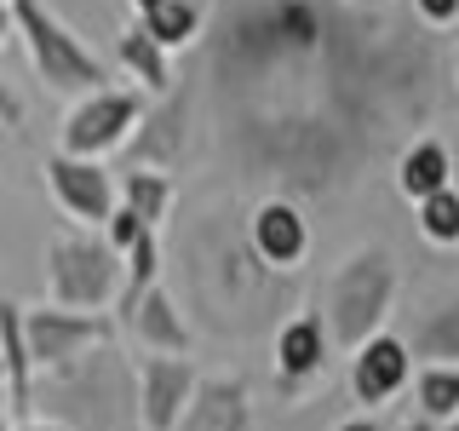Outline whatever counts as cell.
<instances>
[{"instance_id": "cell-1", "label": "cell", "mask_w": 459, "mask_h": 431, "mask_svg": "<svg viewBox=\"0 0 459 431\" xmlns=\"http://www.w3.org/2000/svg\"><path fill=\"white\" fill-rule=\"evenodd\" d=\"M47 402V420L69 431H143L138 426V368L104 345V351L81 356L75 368H57L47 391H35V409Z\"/></svg>"}, {"instance_id": "cell-2", "label": "cell", "mask_w": 459, "mask_h": 431, "mask_svg": "<svg viewBox=\"0 0 459 431\" xmlns=\"http://www.w3.org/2000/svg\"><path fill=\"white\" fill-rule=\"evenodd\" d=\"M391 299H396V259L385 248H356L327 282V311H322L327 339L356 356L373 334H385Z\"/></svg>"}, {"instance_id": "cell-3", "label": "cell", "mask_w": 459, "mask_h": 431, "mask_svg": "<svg viewBox=\"0 0 459 431\" xmlns=\"http://www.w3.org/2000/svg\"><path fill=\"white\" fill-rule=\"evenodd\" d=\"M12 23H18L23 47H29V64H35V75L52 86V92H104L109 86V69L104 57H92L81 47L75 35H69V23H57L40 0H12Z\"/></svg>"}, {"instance_id": "cell-4", "label": "cell", "mask_w": 459, "mask_h": 431, "mask_svg": "<svg viewBox=\"0 0 459 431\" xmlns=\"http://www.w3.org/2000/svg\"><path fill=\"white\" fill-rule=\"evenodd\" d=\"M126 259L104 236H57L47 248V294L57 311H104L121 294Z\"/></svg>"}, {"instance_id": "cell-5", "label": "cell", "mask_w": 459, "mask_h": 431, "mask_svg": "<svg viewBox=\"0 0 459 431\" xmlns=\"http://www.w3.org/2000/svg\"><path fill=\"white\" fill-rule=\"evenodd\" d=\"M23 339H29V356H35V374L47 368H75L81 356L104 351V345H115V316L104 311H23Z\"/></svg>"}, {"instance_id": "cell-6", "label": "cell", "mask_w": 459, "mask_h": 431, "mask_svg": "<svg viewBox=\"0 0 459 431\" xmlns=\"http://www.w3.org/2000/svg\"><path fill=\"white\" fill-rule=\"evenodd\" d=\"M138 115H143V98L126 92V86L92 92L86 104L69 110V121H64V155H75V162H104V155H115L133 138Z\"/></svg>"}, {"instance_id": "cell-7", "label": "cell", "mask_w": 459, "mask_h": 431, "mask_svg": "<svg viewBox=\"0 0 459 431\" xmlns=\"http://www.w3.org/2000/svg\"><path fill=\"white\" fill-rule=\"evenodd\" d=\"M47 190L57 196V207H64L75 224H86V230H104L115 219V207H121L104 162H75V155H64V150L47 162Z\"/></svg>"}, {"instance_id": "cell-8", "label": "cell", "mask_w": 459, "mask_h": 431, "mask_svg": "<svg viewBox=\"0 0 459 431\" xmlns=\"http://www.w3.org/2000/svg\"><path fill=\"white\" fill-rule=\"evenodd\" d=\"M201 374L190 356H143L138 363V426L143 431H178Z\"/></svg>"}, {"instance_id": "cell-9", "label": "cell", "mask_w": 459, "mask_h": 431, "mask_svg": "<svg viewBox=\"0 0 459 431\" xmlns=\"http://www.w3.org/2000/svg\"><path fill=\"white\" fill-rule=\"evenodd\" d=\"M247 248H253V259H258L264 270L293 277V270L305 265V253H310V224H305V213H299L287 196L258 201L253 219H247Z\"/></svg>"}, {"instance_id": "cell-10", "label": "cell", "mask_w": 459, "mask_h": 431, "mask_svg": "<svg viewBox=\"0 0 459 431\" xmlns=\"http://www.w3.org/2000/svg\"><path fill=\"white\" fill-rule=\"evenodd\" d=\"M327 356H333V339H327V322L322 316H287L276 328V391L281 397H299L310 380H322Z\"/></svg>"}, {"instance_id": "cell-11", "label": "cell", "mask_w": 459, "mask_h": 431, "mask_svg": "<svg viewBox=\"0 0 459 431\" xmlns=\"http://www.w3.org/2000/svg\"><path fill=\"white\" fill-rule=\"evenodd\" d=\"M408 374H413V351H408V339H396V334H373L362 351L351 356V391L362 409H385L402 385H408Z\"/></svg>"}, {"instance_id": "cell-12", "label": "cell", "mask_w": 459, "mask_h": 431, "mask_svg": "<svg viewBox=\"0 0 459 431\" xmlns=\"http://www.w3.org/2000/svg\"><path fill=\"white\" fill-rule=\"evenodd\" d=\"M178 431H253V397L247 380L236 374H212V380L195 385L190 409H184Z\"/></svg>"}, {"instance_id": "cell-13", "label": "cell", "mask_w": 459, "mask_h": 431, "mask_svg": "<svg viewBox=\"0 0 459 431\" xmlns=\"http://www.w3.org/2000/svg\"><path fill=\"white\" fill-rule=\"evenodd\" d=\"M126 328H133V334H138L143 356H184V351H195V328L184 322L178 299H172L161 282H155L150 294L138 299V311L126 316Z\"/></svg>"}, {"instance_id": "cell-14", "label": "cell", "mask_w": 459, "mask_h": 431, "mask_svg": "<svg viewBox=\"0 0 459 431\" xmlns=\"http://www.w3.org/2000/svg\"><path fill=\"white\" fill-rule=\"evenodd\" d=\"M0 368H6V409L12 420H35V356L23 339V305L0 299Z\"/></svg>"}, {"instance_id": "cell-15", "label": "cell", "mask_w": 459, "mask_h": 431, "mask_svg": "<svg viewBox=\"0 0 459 431\" xmlns=\"http://www.w3.org/2000/svg\"><path fill=\"white\" fill-rule=\"evenodd\" d=\"M121 150H126V162H133V167H150V172L172 167V162H178V150H184V98H172L161 115H150L143 127H133V138H126Z\"/></svg>"}, {"instance_id": "cell-16", "label": "cell", "mask_w": 459, "mask_h": 431, "mask_svg": "<svg viewBox=\"0 0 459 431\" xmlns=\"http://www.w3.org/2000/svg\"><path fill=\"white\" fill-rule=\"evenodd\" d=\"M396 184H402V196H408V201L454 190V150H448V144H437V138H420L408 155H402Z\"/></svg>"}, {"instance_id": "cell-17", "label": "cell", "mask_w": 459, "mask_h": 431, "mask_svg": "<svg viewBox=\"0 0 459 431\" xmlns=\"http://www.w3.org/2000/svg\"><path fill=\"white\" fill-rule=\"evenodd\" d=\"M121 207L133 213L143 230H161L167 207H172V179L167 172H150V167H133L121 179Z\"/></svg>"}, {"instance_id": "cell-18", "label": "cell", "mask_w": 459, "mask_h": 431, "mask_svg": "<svg viewBox=\"0 0 459 431\" xmlns=\"http://www.w3.org/2000/svg\"><path fill=\"white\" fill-rule=\"evenodd\" d=\"M121 259H126V277H121V294H115V316L126 322V316L138 311V299L155 287V277H161V242H155V230H150V236H138Z\"/></svg>"}, {"instance_id": "cell-19", "label": "cell", "mask_w": 459, "mask_h": 431, "mask_svg": "<svg viewBox=\"0 0 459 431\" xmlns=\"http://www.w3.org/2000/svg\"><path fill=\"white\" fill-rule=\"evenodd\" d=\"M413 356H430V368H459V299L442 311H430L408 339Z\"/></svg>"}, {"instance_id": "cell-20", "label": "cell", "mask_w": 459, "mask_h": 431, "mask_svg": "<svg viewBox=\"0 0 459 431\" xmlns=\"http://www.w3.org/2000/svg\"><path fill=\"white\" fill-rule=\"evenodd\" d=\"M115 52H121V64H126V69H133V81H143V92H167V86H172L167 52L150 40V29H126Z\"/></svg>"}, {"instance_id": "cell-21", "label": "cell", "mask_w": 459, "mask_h": 431, "mask_svg": "<svg viewBox=\"0 0 459 431\" xmlns=\"http://www.w3.org/2000/svg\"><path fill=\"white\" fill-rule=\"evenodd\" d=\"M143 29H150V40H155L161 52H178V47H190V40H195V29H201V6H184V0H161V6L143 12Z\"/></svg>"}, {"instance_id": "cell-22", "label": "cell", "mask_w": 459, "mask_h": 431, "mask_svg": "<svg viewBox=\"0 0 459 431\" xmlns=\"http://www.w3.org/2000/svg\"><path fill=\"white\" fill-rule=\"evenodd\" d=\"M413 397H420V420H430V426L459 420V368H430L425 363V374L413 380Z\"/></svg>"}, {"instance_id": "cell-23", "label": "cell", "mask_w": 459, "mask_h": 431, "mask_svg": "<svg viewBox=\"0 0 459 431\" xmlns=\"http://www.w3.org/2000/svg\"><path fill=\"white\" fill-rule=\"evenodd\" d=\"M270 35H276L281 47L310 52L316 35H322V18L310 12V0H276V12H270Z\"/></svg>"}, {"instance_id": "cell-24", "label": "cell", "mask_w": 459, "mask_h": 431, "mask_svg": "<svg viewBox=\"0 0 459 431\" xmlns=\"http://www.w3.org/2000/svg\"><path fill=\"white\" fill-rule=\"evenodd\" d=\"M420 236L430 248H459V190H437L420 201Z\"/></svg>"}, {"instance_id": "cell-25", "label": "cell", "mask_w": 459, "mask_h": 431, "mask_svg": "<svg viewBox=\"0 0 459 431\" xmlns=\"http://www.w3.org/2000/svg\"><path fill=\"white\" fill-rule=\"evenodd\" d=\"M413 6H420V18H425V23H437V29L459 18V0H413Z\"/></svg>"}, {"instance_id": "cell-26", "label": "cell", "mask_w": 459, "mask_h": 431, "mask_svg": "<svg viewBox=\"0 0 459 431\" xmlns=\"http://www.w3.org/2000/svg\"><path fill=\"white\" fill-rule=\"evenodd\" d=\"M18 121H23V98L0 81V127H18Z\"/></svg>"}, {"instance_id": "cell-27", "label": "cell", "mask_w": 459, "mask_h": 431, "mask_svg": "<svg viewBox=\"0 0 459 431\" xmlns=\"http://www.w3.org/2000/svg\"><path fill=\"white\" fill-rule=\"evenodd\" d=\"M18 431H69V426H57V420H23Z\"/></svg>"}, {"instance_id": "cell-28", "label": "cell", "mask_w": 459, "mask_h": 431, "mask_svg": "<svg viewBox=\"0 0 459 431\" xmlns=\"http://www.w3.org/2000/svg\"><path fill=\"white\" fill-rule=\"evenodd\" d=\"M0 431H18V420H12V409H6V397H0Z\"/></svg>"}, {"instance_id": "cell-29", "label": "cell", "mask_w": 459, "mask_h": 431, "mask_svg": "<svg viewBox=\"0 0 459 431\" xmlns=\"http://www.w3.org/2000/svg\"><path fill=\"white\" fill-rule=\"evenodd\" d=\"M333 431H379L373 420H344V426H333Z\"/></svg>"}, {"instance_id": "cell-30", "label": "cell", "mask_w": 459, "mask_h": 431, "mask_svg": "<svg viewBox=\"0 0 459 431\" xmlns=\"http://www.w3.org/2000/svg\"><path fill=\"white\" fill-rule=\"evenodd\" d=\"M12 35V12H6V0H0V40Z\"/></svg>"}, {"instance_id": "cell-31", "label": "cell", "mask_w": 459, "mask_h": 431, "mask_svg": "<svg viewBox=\"0 0 459 431\" xmlns=\"http://www.w3.org/2000/svg\"><path fill=\"white\" fill-rule=\"evenodd\" d=\"M402 431H437V426H430V420H408V426H402Z\"/></svg>"}, {"instance_id": "cell-32", "label": "cell", "mask_w": 459, "mask_h": 431, "mask_svg": "<svg viewBox=\"0 0 459 431\" xmlns=\"http://www.w3.org/2000/svg\"><path fill=\"white\" fill-rule=\"evenodd\" d=\"M133 6H138V12H150V6H161V0H133Z\"/></svg>"}, {"instance_id": "cell-33", "label": "cell", "mask_w": 459, "mask_h": 431, "mask_svg": "<svg viewBox=\"0 0 459 431\" xmlns=\"http://www.w3.org/2000/svg\"><path fill=\"white\" fill-rule=\"evenodd\" d=\"M351 6H379V0H351Z\"/></svg>"}, {"instance_id": "cell-34", "label": "cell", "mask_w": 459, "mask_h": 431, "mask_svg": "<svg viewBox=\"0 0 459 431\" xmlns=\"http://www.w3.org/2000/svg\"><path fill=\"white\" fill-rule=\"evenodd\" d=\"M454 75H459V47H454Z\"/></svg>"}, {"instance_id": "cell-35", "label": "cell", "mask_w": 459, "mask_h": 431, "mask_svg": "<svg viewBox=\"0 0 459 431\" xmlns=\"http://www.w3.org/2000/svg\"><path fill=\"white\" fill-rule=\"evenodd\" d=\"M442 431H459V420H448V426H442Z\"/></svg>"}, {"instance_id": "cell-36", "label": "cell", "mask_w": 459, "mask_h": 431, "mask_svg": "<svg viewBox=\"0 0 459 431\" xmlns=\"http://www.w3.org/2000/svg\"><path fill=\"white\" fill-rule=\"evenodd\" d=\"M184 6H207V0H184Z\"/></svg>"}, {"instance_id": "cell-37", "label": "cell", "mask_w": 459, "mask_h": 431, "mask_svg": "<svg viewBox=\"0 0 459 431\" xmlns=\"http://www.w3.org/2000/svg\"><path fill=\"white\" fill-rule=\"evenodd\" d=\"M0 380H6V368H0Z\"/></svg>"}, {"instance_id": "cell-38", "label": "cell", "mask_w": 459, "mask_h": 431, "mask_svg": "<svg viewBox=\"0 0 459 431\" xmlns=\"http://www.w3.org/2000/svg\"><path fill=\"white\" fill-rule=\"evenodd\" d=\"M454 190H459V184H454Z\"/></svg>"}]
</instances>
